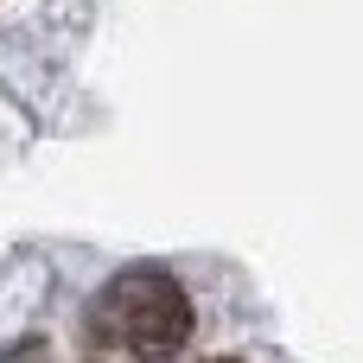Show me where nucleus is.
Listing matches in <instances>:
<instances>
[{"label": "nucleus", "instance_id": "obj_1", "mask_svg": "<svg viewBox=\"0 0 363 363\" xmlns=\"http://www.w3.org/2000/svg\"><path fill=\"white\" fill-rule=\"evenodd\" d=\"M102 332L140 363H166L191 338V300L166 268H128L102 294Z\"/></svg>", "mask_w": 363, "mask_h": 363}, {"label": "nucleus", "instance_id": "obj_2", "mask_svg": "<svg viewBox=\"0 0 363 363\" xmlns=\"http://www.w3.org/2000/svg\"><path fill=\"white\" fill-rule=\"evenodd\" d=\"M217 363H230V357H217Z\"/></svg>", "mask_w": 363, "mask_h": 363}]
</instances>
